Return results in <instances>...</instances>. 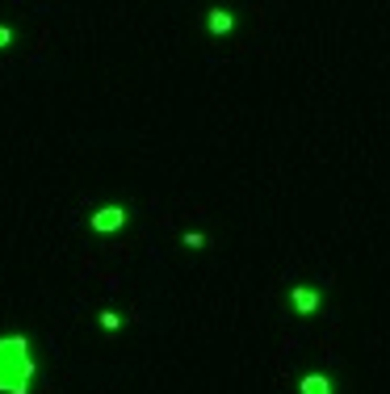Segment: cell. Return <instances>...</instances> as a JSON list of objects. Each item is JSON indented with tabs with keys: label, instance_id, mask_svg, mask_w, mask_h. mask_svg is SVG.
<instances>
[{
	"label": "cell",
	"instance_id": "cell-1",
	"mask_svg": "<svg viewBox=\"0 0 390 394\" xmlns=\"http://www.w3.org/2000/svg\"><path fill=\"white\" fill-rule=\"evenodd\" d=\"M34 361L26 336H0V394H30Z\"/></svg>",
	"mask_w": 390,
	"mask_h": 394
},
{
	"label": "cell",
	"instance_id": "cell-2",
	"mask_svg": "<svg viewBox=\"0 0 390 394\" xmlns=\"http://www.w3.org/2000/svg\"><path fill=\"white\" fill-rule=\"evenodd\" d=\"M319 307H323V290H315V285H294L290 290V310L294 314H315Z\"/></svg>",
	"mask_w": 390,
	"mask_h": 394
},
{
	"label": "cell",
	"instance_id": "cell-3",
	"mask_svg": "<svg viewBox=\"0 0 390 394\" xmlns=\"http://www.w3.org/2000/svg\"><path fill=\"white\" fill-rule=\"evenodd\" d=\"M88 226H92L97 235H114V231L126 226V210H122V206H105V210H97V214L88 219Z\"/></svg>",
	"mask_w": 390,
	"mask_h": 394
},
{
	"label": "cell",
	"instance_id": "cell-4",
	"mask_svg": "<svg viewBox=\"0 0 390 394\" xmlns=\"http://www.w3.org/2000/svg\"><path fill=\"white\" fill-rule=\"evenodd\" d=\"M298 394H336V382L315 369V373H303V378H298Z\"/></svg>",
	"mask_w": 390,
	"mask_h": 394
},
{
	"label": "cell",
	"instance_id": "cell-5",
	"mask_svg": "<svg viewBox=\"0 0 390 394\" xmlns=\"http://www.w3.org/2000/svg\"><path fill=\"white\" fill-rule=\"evenodd\" d=\"M206 30H210L215 38H227V34L235 30V13H227V9H210V13H206Z\"/></svg>",
	"mask_w": 390,
	"mask_h": 394
},
{
	"label": "cell",
	"instance_id": "cell-6",
	"mask_svg": "<svg viewBox=\"0 0 390 394\" xmlns=\"http://www.w3.org/2000/svg\"><path fill=\"white\" fill-rule=\"evenodd\" d=\"M97 323H101L105 332H118V327H122V319H118L114 310H101V314H97Z\"/></svg>",
	"mask_w": 390,
	"mask_h": 394
},
{
	"label": "cell",
	"instance_id": "cell-7",
	"mask_svg": "<svg viewBox=\"0 0 390 394\" xmlns=\"http://www.w3.org/2000/svg\"><path fill=\"white\" fill-rule=\"evenodd\" d=\"M185 248H206V235L202 231H185Z\"/></svg>",
	"mask_w": 390,
	"mask_h": 394
},
{
	"label": "cell",
	"instance_id": "cell-8",
	"mask_svg": "<svg viewBox=\"0 0 390 394\" xmlns=\"http://www.w3.org/2000/svg\"><path fill=\"white\" fill-rule=\"evenodd\" d=\"M13 43V30H9V26H0V46H9Z\"/></svg>",
	"mask_w": 390,
	"mask_h": 394
}]
</instances>
